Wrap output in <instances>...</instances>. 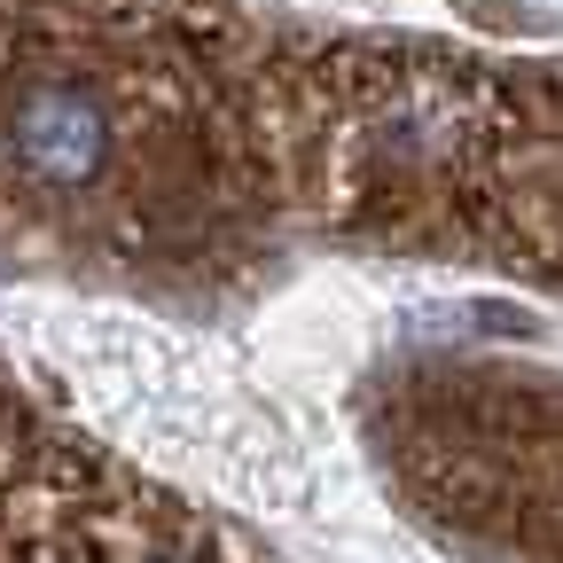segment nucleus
<instances>
[{"instance_id": "1", "label": "nucleus", "mask_w": 563, "mask_h": 563, "mask_svg": "<svg viewBox=\"0 0 563 563\" xmlns=\"http://www.w3.org/2000/svg\"><path fill=\"white\" fill-rule=\"evenodd\" d=\"M0 165L32 196H95L118 165V110L95 79H24L0 102Z\"/></svg>"}]
</instances>
